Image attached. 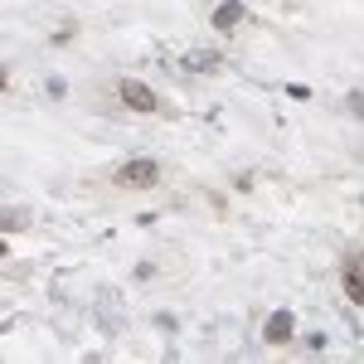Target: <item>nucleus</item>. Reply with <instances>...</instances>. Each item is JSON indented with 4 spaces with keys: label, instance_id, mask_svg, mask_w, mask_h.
Segmentation results:
<instances>
[{
    "label": "nucleus",
    "instance_id": "obj_6",
    "mask_svg": "<svg viewBox=\"0 0 364 364\" xmlns=\"http://www.w3.org/2000/svg\"><path fill=\"white\" fill-rule=\"evenodd\" d=\"M345 296L360 306L364 301V282H360V258H345Z\"/></svg>",
    "mask_w": 364,
    "mask_h": 364
},
{
    "label": "nucleus",
    "instance_id": "obj_8",
    "mask_svg": "<svg viewBox=\"0 0 364 364\" xmlns=\"http://www.w3.org/2000/svg\"><path fill=\"white\" fill-rule=\"evenodd\" d=\"M0 88H5V68H0Z\"/></svg>",
    "mask_w": 364,
    "mask_h": 364
},
{
    "label": "nucleus",
    "instance_id": "obj_9",
    "mask_svg": "<svg viewBox=\"0 0 364 364\" xmlns=\"http://www.w3.org/2000/svg\"><path fill=\"white\" fill-rule=\"evenodd\" d=\"M0 258H5V243H0Z\"/></svg>",
    "mask_w": 364,
    "mask_h": 364
},
{
    "label": "nucleus",
    "instance_id": "obj_2",
    "mask_svg": "<svg viewBox=\"0 0 364 364\" xmlns=\"http://www.w3.org/2000/svg\"><path fill=\"white\" fill-rule=\"evenodd\" d=\"M122 102L131 107V112H156V92L146 88V83H136V78H122Z\"/></svg>",
    "mask_w": 364,
    "mask_h": 364
},
{
    "label": "nucleus",
    "instance_id": "obj_1",
    "mask_svg": "<svg viewBox=\"0 0 364 364\" xmlns=\"http://www.w3.org/2000/svg\"><path fill=\"white\" fill-rule=\"evenodd\" d=\"M156 180H161V166L156 161H126L117 170V184H126V189H151Z\"/></svg>",
    "mask_w": 364,
    "mask_h": 364
},
{
    "label": "nucleus",
    "instance_id": "obj_3",
    "mask_svg": "<svg viewBox=\"0 0 364 364\" xmlns=\"http://www.w3.org/2000/svg\"><path fill=\"white\" fill-rule=\"evenodd\" d=\"M291 330H296V316H291V311H272V316H268V330H263V335H268L272 345H286V340H291Z\"/></svg>",
    "mask_w": 364,
    "mask_h": 364
},
{
    "label": "nucleus",
    "instance_id": "obj_4",
    "mask_svg": "<svg viewBox=\"0 0 364 364\" xmlns=\"http://www.w3.org/2000/svg\"><path fill=\"white\" fill-rule=\"evenodd\" d=\"M219 64H224V59L209 54V49H189V54H184V68H189V73H219Z\"/></svg>",
    "mask_w": 364,
    "mask_h": 364
},
{
    "label": "nucleus",
    "instance_id": "obj_5",
    "mask_svg": "<svg viewBox=\"0 0 364 364\" xmlns=\"http://www.w3.org/2000/svg\"><path fill=\"white\" fill-rule=\"evenodd\" d=\"M243 15H248V10H243V0H224V5L214 10V24H219V29H233Z\"/></svg>",
    "mask_w": 364,
    "mask_h": 364
},
{
    "label": "nucleus",
    "instance_id": "obj_7",
    "mask_svg": "<svg viewBox=\"0 0 364 364\" xmlns=\"http://www.w3.org/2000/svg\"><path fill=\"white\" fill-rule=\"evenodd\" d=\"M0 228H29V209H20V204H0Z\"/></svg>",
    "mask_w": 364,
    "mask_h": 364
}]
</instances>
